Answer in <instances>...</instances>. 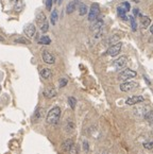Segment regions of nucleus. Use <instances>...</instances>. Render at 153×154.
<instances>
[{"instance_id": "f257e3e1", "label": "nucleus", "mask_w": 153, "mask_h": 154, "mask_svg": "<svg viewBox=\"0 0 153 154\" xmlns=\"http://www.w3.org/2000/svg\"><path fill=\"white\" fill-rule=\"evenodd\" d=\"M60 117H61V109L59 106H54L48 112L46 121L48 125H56L60 121Z\"/></svg>"}, {"instance_id": "f03ea898", "label": "nucleus", "mask_w": 153, "mask_h": 154, "mask_svg": "<svg viewBox=\"0 0 153 154\" xmlns=\"http://www.w3.org/2000/svg\"><path fill=\"white\" fill-rule=\"evenodd\" d=\"M100 14V8L98 3H92V7H90V11H89V15H88V20L89 21H94L99 17Z\"/></svg>"}, {"instance_id": "7ed1b4c3", "label": "nucleus", "mask_w": 153, "mask_h": 154, "mask_svg": "<svg viewBox=\"0 0 153 154\" xmlns=\"http://www.w3.org/2000/svg\"><path fill=\"white\" fill-rule=\"evenodd\" d=\"M129 11H130V3H129V2H122L121 5L117 8L118 14H119V16L121 17L122 19H123V20H126V19H128L126 13V12H129Z\"/></svg>"}, {"instance_id": "20e7f679", "label": "nucleus", "mask_w": 153, "mask_h": 154, "mask_svg": "<svg viewBox=\"0 0 153 154\" xmlns=\"http://www.w3.org/2000/svg\"><path fill=\"white\" fill-rule=\"evenodd\" d=\"M136 71L132 70V69H126V70L121 71V72L119 73V75H118V78H119V80H121V81H126V80H130V79H133V78L136 77Z\"/></svg>"}, {"instance_id": "39448f33", "label": "nucleus", "mask_w": 153, "mask_h": 154, "mask_svg": "<svg viewBox=\"0 0 153 154\" xmlns=\"http://www.w3.org/2000/svg\"><path fill=\"white\" fill-rule=\"evenodd\" d=\"M136 87H138L137 82H124V83L120 84V89H121V91H124V93L133 91Z\"/></svg>"}, {"instance_id": "423d86ee", "label": "nucleus", "mask_w": 153, "mask_h": 154, "mask_svg": "<svg viewBox=\"0 0 153 154\" xmlns=\"http://www.w3.org/2000/svg\"><path fill=\"white\" fill-rule=\"evenodd\" d=\"M126 64H128V57H124V55H122V57H118L116 61H114L113 66H114L116 69H122V68L126 67Z\"/></svg>"}, {"instance_id": "0eeeda50", "label": "nucleus", "mask_w": 153, "mask_h": 154, "mask_svg": "<svg viewBox=\"0 0 153 154\" xmlns=\"http://www.w3.org/2000/svg\"><path fill=\"white\" fill-rule=\"evenodd\" d=\"M121 46H122L121 43L115 44V45H113L112 47L108 48L106 53H108V55H111V57H116L117 54H119L120 50H121Z\"/></svg>"}, {"instance_id": "6e6552de", "label": "nucleus", "mask_w": 153, "mask_h": 154, "mask_svg": "<svg viewBox=\"0 0 153 154\" xmlns=\"http://www.w3.org/2000/svg\"><path fill=\"white\" fill-rule=\"evenodd\" d=\"M145 100V98L142 96H133V97H130L126 100V103L128 105H135L137 103H140Z\"/></svg>"}, {"instance_id": "1a4fd4ad", "label": "nucleus", "mask_w": 153, "mask_h": 154, "mask_svg": "<svg viewBox=\"0 0 153 154\" xmlns=\"http://www.w3.org/2000/svg\"><path fill=\"white\" fill-rule=\"evenodd\" d=\"M25 34L27 35L28 37H30V38H33V37L36 35V28H35V26L32 25V23L28 25L27 27L25 28Z\"/></svg>"}, {"instance_id": "9d476101", "label": "nucleus", "mask_w": 153, "mask_h": 154, "mask_svg": "<svg viewBox=\"0 0 153 154\" xmlns=\"http://www.w3.org/2000/svg\"><path fill=\"white\" fill-rule=\"evenodd\" d=\"M42 57H43V60L46 64H54V62H55V57H53V54H51L48 51H44Z\"/></svg>"}, {"instance_id": "9b49d317", "label": "nucleus", "mask_w": 153, "mask_h": 154, "mask_svg": "<svg viewBox=\"0 0 153 154\" xmlns=\"http://www.w3.org/2000/svg\"><path fill=\"white\" fill-rule=\"evenodd\" d=\"M64 130H65L66 133L71 134L74 131V122L71 119H67L65 121V125H64Z\"/></svg>"}, {"instance_id": "f8f14e48", "label": "nucleus", "mask_w": 153, "mask_h": 154, "mask_svg": "<svg viewBox=\"0 0 153 154\" xmlns=\"http://www.w3.org/2000/svg\"><path fill=\"white\" fill-rule=\"evenodd\" d=\"M73 146H74V143H73V141H72V139H70V138L66 139V140L62 143V149L65 152H70V150L72 149Z\"/></svg>"}, {"instance_id": "ddd939ff", "label": "nucleus", "mask_w": 153, "mask_h": 154, "mask_svg": "<svg viewBox=\"0 0 153 154\" xmlns=\"http://www.w3.org/2000/svg\"><path fill=\"white\" fill-rule=\"evenodd\" d=\"M46 21H47V19H46V16L43 12H41V13H38L37 15H36V23L39 26V28H41Z\"/></svg>"}, {"instance_id": "4468645a", "label": "nucleus", "mask_w": 153, "mask_h": 154, "mask_svg": "<svg viewBox=\"0 0 153 154\" xmlns=\"http://www.w3.org/2000/svg\"><path fill=\"white\" fill-rule=\"evenodd\" d=\"M44 96L46 98H48V99H51V98L56 96V91L54 88H52V87H48V88H46L44 91Z\"/></svg>"}, {"instance_id": "2eb2a0df", "label": "nucleus", "mask_w": 153, "mask_h": 154, "mask_svg": "<svg viewBox=\"0 0 153 154\" xmlns=\"http://www.w3.org/2000/svg\"><path fill=\"white\" fill-rule=\"evenodd\" d=\"M43 116H44V109H42V107H38V109L35 111V113H34L32 120L36 122V121H38L39 119H42V117H43Z\"/></svg>"}, {"instance_id": "dca6fc26", "label": "nucleus", "mask_w": 153, "mask_h": 154, "mask_svg": "<svg viewBox=\"0 0 153 154\" xmlns=\"http://www.w3.org/2000/svg\"><path fill=\"white\" fill-rule=\"evenodd\" d=\"M140 23H142V29H146L150 26L151 23V19L149 18L148 16H142L140 15Z\"/></svg>"}, {"instance_id": "f3484780", "label": "nucleus", "mask_w": 153, "mask_h": 154, "mask_svg": "<svg viewBox=\"0 0 153 154\" xmlns=\"http://www.w3.org/2000/svg\"><path fill=\"white\" fill-rule=\"evenodd\" d=\"M76 1H72V2L68 3L67 8H66V13L67 14H71L74 12V10H76Z\"/></svg>"}, {"instance_id": "a211bd4d", "label": "nucleus", "mask_w": 153, "mask_h": 154, "mask_svg": "<svg viewBox=\"0 0 153 154\" xmlns=\"http://www.w3.org/2000/svg\"><path fill=\"white\" fill-rule=\"evenodd\" d=\"M52 72L50 69H48V68H44V69H42L41 70V75L42 78H44V79H49L50 77H51Z\"/></svg>"}, {"instance_id": "6ab92c4d", "label": "nucleus", "mask_w": 153, "mask_h": 154, "mask_svg": "<svg viewBox=\"0 0 153 154\" xmlns=\"http://www.w3.org/2000/svg\"><path fill=\"white\" fill-rule=\"evenodd\" d=\"M58 18H59V15H58V10H53L51 13V16H50V21H51L52 25H55L56 21H58Z\"/></svg>"}, {"instance_id": "aec40b11", "label": "nucleus", "mask_w": 153, "mask_h": 154, "mask_svg": "<svg viewBox=\"0 0 153 154\" xmlns=\"http://www.w3.org/2000/svg\"><path fill=\"white\" fill-rule=\"evenodd\" d=\"M14 42L15 43H19V44H30L31 42L29 39H27L26 37H23V36H17L14 38Z\"/></svg>"}, {"instance_id": "412c9836", "label": "nucleus", "mask_w": 153, "mask_h": 154, "mask_svg": "<svg viewBox=\"0 0 153 154\" xmlns=\"http://www.w3.org/2000/svg\"><path fill=\"white\" fill-rule=\"evenodd\" d=\"M51 43V39L49 36H42L38 41V44H42V45H49Z\"/></svg>"}, {"instance_id": "4be33fe9", "label": "nucleus", "mask_w": 153, "mask_h": 154, "mask_svg": "<svg viewBox=\"0 0 153 154\" xmlns=\"http://www.w3.org/2000/svg\"><path fill=\"white\" fill-rule=\"evenodd\" d=\"M86 13H87V7H86V5H84V3L80 5V7H79V14L81 16H83V15H85Z\"/></svg>"}, {"instance_id": "5701e85b", "label": "nucleus", "mask_w": 153, "mask_h": 154, "mask_svg": "<svg viewBox=\"0 0 153 154\" xmlns=\"http://www.w3.org/2000/svg\"><path fill=\"white\" fill-rule=\"evenodd\" d=\"M145 119H146L148 122L153 123V109H152V111H149L148 113L146 114V116H145Z\"/></svg>"}, {"instance_id": "b1692460", "label": "nucleus", "mask_w": 153, "mask_h": 154, "mask_svg": "<svg viewBox=\"0 0 153 154\" xmlns=\"http://www.w3.org/2000/svg\"><path fill=\"white\" fill-rule=\"evenodd\" d=\"M68 103H69L70 107H71L72 109H74V107H76V100L74 97H69L68 98Z\"/></svg>"}, {"instance_id": "393cba45", "label": "nucleus", "mask_w": 153, "mask_h": 154, "mask_svg": "<svg viewBox=\"0 0 153 154\" xmlns=\"http://www.w3.org/2000/svg\"><path fill=\"white\" fill-rule=\"evenodd\" d=\"M130 21H131V27H132V30L133 31H136V29H137V25H136L135 19H134L133 16H131L130 17Z\"/></svg>"}, {"instance_id": "a878e982", "label": "nucleus", "mask_w": 153, "mask_h": 154, "mask_svg": "<svg viewBox=\"0 0 153 154\" xmlns=\"http://www.w3.org/2000/svg\"><path fill=\"white\" fill-rule=\"evenodd\" d=\"M48 29H49V23H48V21H46V23L41 27V30H42V32L46 33V32L48 31Z\"/></svg>"}, {"instance_id": "bb28decb", "label": "nucleus", "mask_w": 153, "mask_h": 154, "mask_svg": "<svg viewBox=\"0 0 153 154\" xmlns=\"http://www.w3.org/2000/svg\"><path fill=\"white\" fill-rule=\"evenodd\" d=\"M144 147L148 150H153V141H148L144 143Z\"/></svg>"}, {"instance_id": "cd10ccee", "label": "nucleus", "mask_w": 153, "mask_h": 154, "mask_svg": "<svg viewBox=\"0 0 153 154\" xmlns=\"http://www.w3.org/2000/svg\"><path fill=\"white\" fill-rule=\"evenodd\" d=\"M67 83H68V81H67V79H65V78H63V79H61L60 80V87H64V86H66L67 85Z\"/></svg>"}, {"instance_id": "c85d7f7f", "label": "nucleus", "mask_w": 153, "mask_h": 154, "mask_svg": "<svg viewBox=\"0 0 153 154\" xmlns=\"http://www.w3.org/2000/svg\"><path fill=\"white\" fill-rule=\"evenodd\" d=\"M52 2H53V0H46V9L48 11H50L52 8Z\"/></svg>"}, {"instance_id": "c756f323", "label": "nucleus", "mask_w": 153, "mask_h": 154, "mask_svg": "<svg viewBox=\"0 0 153 154\" xmlns=\"http://www.w3.org/2000/svg\"><path fill=\"white\" fill-rule=\"evenodd\" d=\"M84 150H85V151H88V145H87V143H86V141H84Z\"/></svg>"}, {"instance_id": "7c9ffc66", "label": "nucleus", "mask_w": 153, "mask_h": 154, "mask_svg": "<svg viewBox=\"0 0 153 154\" xmlns=\"http://www.w3.org/2000/svg\"><path fill=\"white\" fill-rule=\"evenodd\" d=\"M150 32H151V33H152V34H153V25H152V26H151V29H150Z\"/></svg>"}, {"instance_id": "2f4dec72", "label": "nucleus", "mask_w": 153, "mask_h": 154, "mask_svg": "<svg viewBox=\"0 0 153 154\" xmlns=\"http://www.w3.org/2000/svg\"><path fill=\"white\" fill-rule=\"evenodd\" d=\"M62 1H63V0H59V2H58V5H61Z\"/></svg>"}, {"instance_id": "473e14b6", "label": "nucleus", "mask_w": 153, "mask_h": 154, "mask_svg": "<svg viewBox=\"0 0 153 154\" xmlns=\"http://www.w3.org/2000/svg\"><path fill=\"white\" fill-rule=\"evenodd\" d=\"M0 41H5V39H3V37H1V36H0Z\"/></svg>"}, {"instance_id": "72a5a7b5", "label": "nucleus", "mask_w": 153, "mask_h": 154, "mask_svg": "<svg viewBox=\"0 0 153 154\" xmlns=\"http://www.w3.org/2000/svg\"><path fill=\"white\" fill-rule=\"evenodd\" d=\"M152 135H153V130H152Z\"/></svg>"}, {"instance_id": "f704fd0d", "label": "nucleus", "mask_w": 153, "mask_h": 154, "mask_svg": "<svg viewBox=\"0 0 153 154\" xmlns=\"http://www.w3.org/2000/svg\"><path fill=\"white\" fill-rule=\"evenodd\" d=\"M152 151H153V150H152Z\"/></svg>"}]
</instances>
